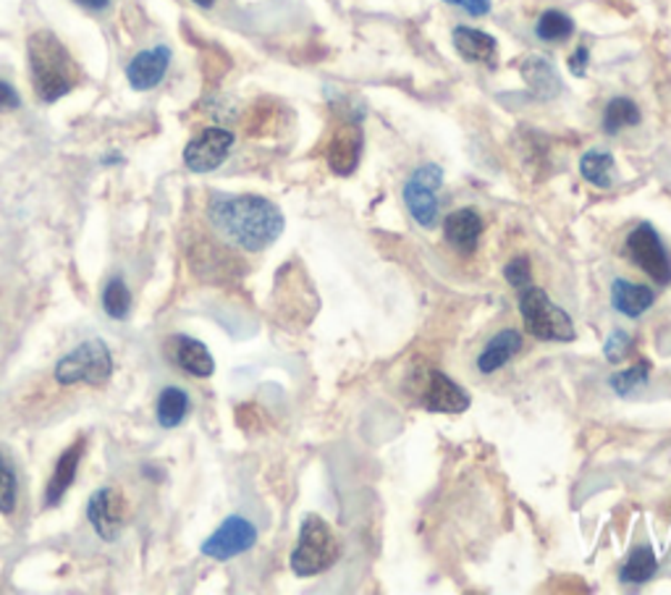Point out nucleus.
Here are the masks:
<instances>
[{
	"mask_svg": "<svg viewBox=\"0 0 671 595\" xmlns=\"http://www.w3.org/2000/svg\"><path fill=\"white\" fill-rule=\"evenodd\" d=\"M208 218L218 234L247 252L268 250L273 242H279L287 226L279 205L260 194H213Z\"/></svg>",
	"mask_w": 671,
	"mask_h": 595,
	"instance_id": "f257e3e1",
	"label": "nucleus"
},
{
	"mask_svg": "<svg viewBox=\"0 0 671 595\" xmlns=\"http://www.w3.org/2000/svg\"><path fill=\"white\" fill-rule=\"evenodd\" d=\"M34 92L42 103H56L74 90L79 71L74 58L53 32H34L27 46Z\"/></svg>",
	"mask_w": 671,
	"mask_h": 595,
	"instance_id": "f03ea898",
	"label": "nucleus"
},
{
	"mask_svg": "<svg viewBox=\"0 0 671 595\" xmlns=\"http://www.w3.org/2000/svg\"><path fill=\"white\" fill-rule=\"evenodd\" d=\"M341 556V546L331 525L318 514H308L299 530V543L291 551V569L297 577H316L331 569Z\"/></svg>",
	"mask_w": 671,
	"mask_h": 595,
	"instance_id": "7ed1b4c3",
	"label": "nucleus"
},
{
	"mask_svg": "<svg viewBox=\"0 0 671 595\" xmlns=\"http://www.w3.org/2000/svg\"><path fill=\"white\" fill-rule=\"evenodd\" d=\"M520 312L524 331L538 341H564V344H569V341L578 339L572 317L557 302H551V296L541 286L530 284L528 289H522Z\"/></svg>",
	"mask_w": 671,
	"mask_h": 595,
	"instance_id": "20e7f679",
	"label": "nucleus"
},
{
	"mask_svg": "<svg viewBox=\"0 0 671 595\" xmlns=\"http://www.w3.org/2000/svg\"><path fill=\"white\" fill-rule=\"evenodd\" d=\"M113 373V357L100 339L79 344L74 352L66 354L56 365V381L61 386H103Z\"/></svg>",
	"mask_w": 671,
	"mask_h": 595,
	"instance_id": "39448f33",
	"label": "nucleus"
},
{
	"mask_svg": "<svg viewBox=\"0 0 671 595\" xmlns=\"http://www.w3.org/2000/svg\"><path fill=\"white\" fill-rule=\"evenodd\" d=\"M443 186V169L435 163H425L407 179L404 205L422 229H433L439 221V192Z\"/></svg>",
	"mask_w": 671,
	"mask_h": 595,
	"instance_id": "423d86ee",
	"label": "nucleus"
},
{
	"mask_svg": "<svg viewBox=\"0 0 671 595\" xmlns=\"http://www.w3.org/2000/svg\"><path fill=\"white\" fill-rule=\"evenodd\" d=\"M627 250H630L634 263L643 268L655 284H671V258L661 242L659 231L651 223H640L638 229H632V234L627 236Z\"/></svg>",
	"mask_w": 671,
	"mask_h": 595,
	"instance_id": "0eeeda50",
	"label": "nucleus"
},
{
	"mask_svg": "<svg viewBox=\"0 0 671 595\" xmlns=\"http://www.w3.org/2000/svg\"><path fill=\"white\" fill-rule=\"evenodd\" d=\"M254 543H258V527L250 520L233 514V517L223 520V525L202 543V554L216 558V562H229L233 556L247 554Z\"/></svg>",
	"mask_w": 671,
	"mask_h": 595,
	"instance_id": "6e6552de",
	"label": "nucleus"
},
{
	"mask_svg": "<svg viewBox=\"0 0 671 595\" xmlns=\"http://www.w3.org/2000/svg\"><path fill=\"white\" fill-rule=\"evenodd\" d=\"M233 148V134L229 129L210 127L200 132L184 148V165L194 173H210L221 169Z\"/></svg>",
	"mask_w": 671,
	"mask_h": 595,
	"instance_id": "1a4fd4ad",
	"label": "nucleus"
},
{
	"mask_svg": "<svg viewBox=\"0 0 671 595\" xmlns=\"http://www.w3.org/2000/svg\"><path fill=\"white\" fill-rule=\"evenodd\" d=\"M87 520L100 538L113 543L121 535L123 522H127V504H123V493L113 485L92 493L90 504H87Z\"/></svg>",
	"mask_w": 671,
	"mask_h": 595,
	"instance_id": "9d476101",
	"label": "nucleus"
},
{
	"mask_svg": "<svg viewBox=\"0 0 671 595\" xmlns=\"http://www.w3.org/2000/svg\"><path fill=\"white\" fill-rule=\"evenodd\" d=\"M362 148H364V134L360 121L347 119L336 129V134L328 142V165L336 177H352L360 165L362 158Z\"/></svg>",
	"mask_w": 671,
	"mask_h": 595,
	"instance_id": "9b49d317",
	"label": "nucleus"
},
{
	"mask_svg": "<svg viewBox=\"0 0 671 595\" xmlns=\"http://www.w3.org/2000/svg\"><path fill=\"white\" fill-rule=\"evenodd\" d=\"M422 406L435 415H459V412L470 410V394L449 379L441 370H430L428 389L422 394Z\"/></svg>",
	"mask_w": 671,
	"mask_h": 595,
	"instance_id": "f8f14e48",
	"label": "nucleus"
},
{
	"mask_svg": "<svg viewBox=\"0 0 671 595\" xmlns=\"http://www.w3.org/2000/svg\"><path fill=\"white\" fill-rule=\"evenodd\" d=\"M168 63H171V50L166 46H158L152 50H142L140 56L131 58V63L127 67V79L134 90H152L163 82Z\"/></svg>",
	"mask_w": 671,
	"mask_h": 595,
	"instance_id": "ddd939ff",
	"label": "nucleus"
},
{
	"mask_svg": "<svg viewBox=\"0 0 671 595\" xmlns=\"http://www.w3.org/2000/svg\"><path fill=\"white\" fill-rule=\"evenodd\" d=\"M485 223L480 213H475L472 208H459L454 213L447 215L443 221V236L451 246H457L459 252H475L480 244V236H483Z\"/></svg>",
	"mask_w": 671,
	"mask_h": 595,
	"instance_id": "4468645a",
	"label": "nucleus"
},
{
	"mask_svg": "<svg viewBox=\"0 0 671 595\" xmlns=\"http://www.w3.org/2000/svg\"><path fill=\"white\" fill-rule=\"evenodd\" d=\"M520 74L538 100H553L557 95H561L559 71L553 69V63L545 56L532 53L528 58H522Z\"/></svg>",
	"mask_w": 671,
	"mask_h": 595,
	"instance_id": "2eb2a0df",
	"label": "nucleus"
},
{
	"mask_svg": "<svg viewBox=\"0 0 671 595\" xmlns=\"http://www.w3.org/2000/svg\"><path fill=\"white\" fill-rule=\"evenodd\" d=\"M171 360L184 370V373L194 375V379H210L216 373L213 354L208 352V346L202 341L192 336H173L171 339Z\"/></svg>",
	"mask_w": 671,
	"mask_h": 595,
	"instance_id": "dca6fc26",
	"label": "nucleus"
},
{
	"mask_svg": "<svg viewBox=\"0 0 671 595\" xmlns=\"http://www.w3.org/2000/svg\"><path fill=\"white\" fill-rule=\"evenodd\" d=\"M454 48L464 61L483 63V67H495V56H499V42L483 29L457 27L454 29Z\"/></svg>",
	"mask_w": 671,
	"mask_h": 595,
	"instance_id": "f3484780",
	"label": "nucleus"
},
{
	"mask_svg": "<svg viewBox=\"0 0 671 595\" xmlns=\"http://www.w3.org/2000/svg\"><path fill=\"white\" fill-rule=\"evenodd\" d=\"M522 350V333L517 329H501L495 336L488 341L478 357V370L483 375H493Z\"/></svg>",
	"mask_w": 671,
	"mask_h": 595,
	"instance_id": "a211bd4d",
	"label": "nucleus"
},
{
	"mask_svg": "<svg viewBox=\"0 0 671 595\" xmlns=\"http://www.w3.org/2000/svg\"><path fill=\"white\" fill-rule=\"evenodd\" d=\"M84 446H87L84 438H77L74 444H71L61 454V460L56 462V470H53V475H50V483H48V491H46L48 506L61 504V498L66 496V491H69L71 485H74L79 462H82V456H84Z\"/></svg>",
	"mask_w": 671,
	"mask_h": 595,
	"instance_id": "6ab92c4d",
	"label": "nucleus"
},
{
	"mask_svg": "<svg viewBox=\"0 0 671 595\" xmlns=\"http://www.w3.org/2000/svg\"><path fill=\"white\" fill-rule=\"evenodd\" d=\"M655 294L653 289H648L643 284H632L627 279H617L611 284V304H614L617 312H622L627 317H640L645 315L648 310L653 307Z\"/></svg>",
	"mask_w": 671,
	"mask_h": 595,
	"instance_id": "aec40b11",
	"label": "nucleus"
},
{
	"mask_svg": "<svg viewBox=\"0 0 671 595\" xmlns=\"http://www.w3.org/2000/svg\"><path fill=\"white\" fill-rule=\"evenodd\" d=\"M580 173L598 190H609L614 184V155L609 150H588L580 158Z\"/></svg>",
	"mask_w": 671,
	"mask_h": 595,
	"instance_id": "412c9836",
	"label": "nucleus"
},
{
	"mask_svg": "<svg viewBox=\"0 0 671 595\" xmlns=\"http://www.w3.org/2000/svg\"><path fill=\"white\" fill-rule=\"evenodd\" d=\"M655 572H659V558L648 546H640L632 551V556L627 558L624 567L619 569V579H622L624 585H643L648 579L655 577Z\"/></svg>",
	"mask_w": 671,
	"mask_h": 595,
	"instance_id": "4be33fe9",
	"label": "nucleus"
},
{
	"mask_svg": "<svg viewBox=\"0 0 671 595\" xmlns=\"http://www.w3.org/2000/svg\"><path fill=\"white\" fill-rule=\"evenodd\" d=\"M156 412L160 427H179L189 415V396L177 386L163 389L158 396Z\"/></svg>",
	"mask_w": 671,
	"mask_h": 595,
	"instance_id": "5701e85b",
	"label": "nucleus"
},
{
	"mask_svg": "<svg viewBox=\"0 0 671 595\" xmlns=\"http://www.w3.org/2000/svg\"><path fill=\"white\" fill-rule=\"evenodd\" d=\"M640 123V108L634 105L630 98H614L603 111V132L619 134L622 129L638 127Z\"/></svg>",
	"mask_w": 671,
	"mask_h": 595,
	"instance_id": "b1692460",
	"label": "nucleus"
},
{
	"mask_svg": "<svg viewBox=\"0 0 671 595\" xmlns=\"http://www.w3.org/2000/svg\"><path fill=\"white\" fill-rule=\"evenodd\" d=\"M572 32L574 21L564 11H545L535 24V34L543 42H564L567 38H572Z\"/></svg>",
	"mask_w": 671,
	"mask_h": 595,
	"instance_id": "393cba45",
	"label": "nucleus"
},
{
	"mask_svg": "<svg viewBox=\"0 0 671 595\" xmlns=\"http://www.w3.org/2000/svg\"><path fill=\"white\" fill-rule=\"evenodd\" d=\"M129 307H131V294L127 281H123L121 275H113L103 289V310L113 317V321H123V317L129 315Z\"/></svg>",
	"mask_w": 671,
	"mask_h": 595,
	"instance_id": "a878e982",
	"label": "nucleus"
},
{
	"mask_svg": "<svg viewBox=\"0 0 671 595\" xmlns=\"http://www.w3.org/2000/svg\"><path fill=\"white\" fill-rule=\"evenodd\" d=\"M651 370H653L651 362L640 360V362H634L630 370H624V373L611 375L609 386L614 389V394H619V396H630L634 389L648 383V379H651Z\"/></svg>",
	"mask_w": 671,
	"mask_h": 595,
	"instance_id": "bb28decb",
	"label": "nucleus"
},
{
	"mask_svg": "<svg viewBox=\"0 0 671 595\" xmlns=\"http://www.w3.org/2000/svg\"><path fill=\"white\" fill-rule=\"evenodd\" d=\"M17 473H13L9 460L0 454V514H13V510H17Z\"/></svg>",
	"mask_w": 671,
	"mask_h": 595,
	"instance_id": "cd10ccee",
	"label": "nucleus"
},
{
	"mask_svg": "<svg viewBox=\"0 0 671 595\" xmlns=\"http://www.w3.org/2000/svg\"><path fill=\"white\" fill-rule=\"evenodd\" d=\"M503 279H507L509 286L514 289H528L532 284V268H530V258H514L509 260L507 268H503Z\"/></svg>",
	"mask_w": 671,
	"mask_h": 595,
	"instance_id": "c85d7f7f",
	"label": "nucleus"
},
{
	"mask_svg": "<svg viewBox=\"0 0 671 595\" xmlns=\"http://www.w3.org/2000/svg\"><path fill=\"white\" fill-rule=\"evenodd\" d=\"M630 346H632L630 333H627L624 329H617L607 339V344H603V357H607V362H611V365H619V360L627 357Z\"/></svg>",
	"mask_w": 671,
	"mask_h": 595,
	"instance_id": "c756f323",
	"label": "nucleus"
},
{
	"mask_svg": "<svg viewBox=\"0 0 671 595\" xmlns=\"http://www.w3.org/2000/svg\"><path fill=\"white\" fill-rule=\"evenodd\" d=\"M447 3L472 13V17H485V13L491 11V0H447Z\"/></svg>",
	"mask_w": 671,
	"mask_h": 595,
	"instance_id": "7c9ffc66",
	"label": "nucleus"
},
{
	"mask_svg": "<svg viewBox=\"0 0 671 595\" xmlns=\"http://www.w3.org/2000/svg\"><path fill=\"white\" fill-rule=\"evenodd\" d=\"M588 61H590V50L585 46H580L572 53V58H569V71H572L574 77H585L588 74Z\"/></svg>",
	"mask_w": 671,
	"mask_h": 595,
	"instance_id": "2f4dec72",
	"label": "nucleus"
},
{
	"mask_svg": "<svg viewBox=\"0 0 671 595\" xmlns=\"http://www.w3.org/2000/svg\"><path fill=\"white\" fill-rule=\"evenodd\" d=\"M19 105V92L9 82H0V111H17Z\"/></svg>",
	"mask_w": 671,
	"mask_h": 595,
	"instance_id": "473e14b6",
	"label": "nucleus"
},
{
	"mask_svg": "<svg viewBox=\"0 0 671 595\" xmlns=\"http://www.w3.org/2000/svg\"><path fill=\"white\" fill-rule=\"evenodd\" d=\"M77 3L84 6V9H90V11L108 9V0H77Z\"/></svg>",
	"mask_w": 671,
	"mask_h": 595,
	"instance_id": "72a5a7b5",
	"label": "nucleus"
},
{
	"mask_svg": "<svg viewBox=\"0 0 671 595\" xmlns=\"http://www.w3.org/2000/svg\"><path fill=\"white\" fill-rule=\"evenodd\" d=\"M192 3H197V6H202V9H210V6L216 3V0H192Z\"/></svg>",
	"mask_w": 671,
	"mask_h": 595,
	"instance_id": "f704fd0d",
	"label": "nucleus"
}]
</instances>
